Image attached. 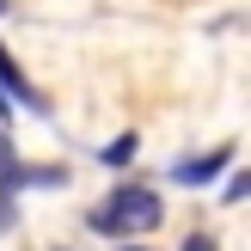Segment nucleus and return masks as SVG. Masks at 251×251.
I'll use <instances>...</instances> for the list:
<instances>
[{"instance_id": "obj_1", "label": "nucleus", "mask_w": 251, "mask_h": 251, "mask_svg": "<svg viewBox=\"0 0 251 251\" xmlns=\"http://www.w3.org/2000/svg\"><path fill=\"white\" fill-rule=\"evenodd\" d=\"M159 196L153 190H141V184H123V190H110L104 202L92 208V227L104 233V239H141V233H153L159 227Z\"/></svg>"}, {"instance_id": "obj_2", "label": "nucleus", "mask_w": 251, "mask_h": 251, "mask_svg": "<svg viewBox=\"0 0 251 251\" xmlns=\"http://www.w3.org/2000/svg\"><path fill=\"white\" fill-rule=\"evenodd\" d=\"M0 86H6V92L19 98L25 110H37V117H49V104H43V92H37V86L25 80V68H19V61H12V55H6V43H0Z\"/></svg>"}, {"instance_id": "obj_3", "label": "nucleus", "mask_w": 251, "mask_h": 251, "mask_svg": "<svg viewBox=\"0 0 251 251\" xmlns=\"http://www.w3.org/2000/svg\"><path fill=\"white\" fill-rule=\"evenodd\" d=\"M227 159H233V147H208L202 159L172 166V184H208V178H221V172H227Z\"/></svg>"}, {"instance_id": "obj_4", "label": "nucleus", "mask_w": 251, "mask_h": 251, "mask_svg": "<svg viewBox=\"0 0 251 251\" xmlns=\"http://www.w3.org/2000/svg\"><path fill=\"white\" fill-rule=\"evenodd\" d=\"M98 159H104V166H129V159H135V135H117V141H110Z\"/></svg>"}, {"instance_id": "obj_5", "label": "nucleus", "mask_w": 251, "mask_h": 251, "mask_svg": "<svg viewBox=\"0 0 251 251\" xmlns=\"http://www.w3.org/2000/svg\"><path fill=\"white\" fill-rule=\"evenodd\" d=\"M184 251H215V239H208V233H190V239H184Z\"/></svg>"}, {"instance_id": "obj_6", "label": "nucleus", "mask_w": 251, "mask_h": 251, "mask_svg": "<svg viewBox=\"0 0 251 251\" xmlns=\"http://www.w3.org/2000/svg\"><path fill=\"white\" fill-rule=\"evenodd\" d=\"M0 12H6V0H0Z\"/></svg>"}]
</instances>
